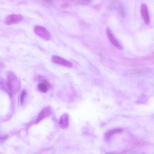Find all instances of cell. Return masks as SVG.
Wrapping results in <instances>:
<instances>
[{
  "label": "cell",
  "instance_id": "obj_1",
  "mask_svg": "<svg viewBox=\"0 0 154 154\" xmlns=\"http://www.w3.org/2000/svg\"><path fill=\"white\" fill-rule=\"evenodd\" d=\"M34 31L35 34L45 41L49 40L51 38L49 32L45 27L40 26H35Z\"/></svg>",
  "mask_w": 154,
  "mask_h": 154
},
{
  "label": "cell",
  "instance_id": "obj_2",
  "mask_svg": "<svg viewBox=\"0 0 154 154\" xmlns=\"http://www.w3.org/2000/svg\"><path fill=\"white\" fill-rule=\"evenodd\" d=\"M7 78L8 82L11 91L13 89L14 86H20L19 79L12 72L9 71L7 73Z\"/></svg>",
  "mask_w": 154,
  "mask_h": 154
},
{
  "label": "cell",
  "instance_id": "obj_3",
  "mask_svg": "<svg viewBox=\"0 0 154 154\" xmlns=\"http://www.w3.org/2000/svg\"><path fill=\"white\" fill-rule=\"evenodd\" d=\"M23 19V16L20 14H13L8 16L5 19V22L8 25L18 23Z\"/></svg>",
  "mask_w": 154,
  "mask_h": 154
},
{
  "label": "cell",
  "instance_id": "obj_4",
  "mask_svg": "<svg viewBox=\"0 0 154 154\" xmlns=\"http://www.w3.org/2000/svg\"><path fill=\"white\" fill-rule=\"evenodd\" d=\"M51 61L54 63L68 67H71L73 66L72 64L70 62L57 55L52 56Z\"/></svg>",
  "mask_w": 154,
  "mask_h": 154
},
{
  "label": "cell",
  "instance_id": "obj_5",
  "mask_svg": "<svg viewBox=\"0 0 154 154\" xmlns=\"http://www.w3.org/2000/svg\"><path fill=\"white\" fill-rule=\"evenodd\" d=\"M111 3L113 7L119 15L122 17L125 16L126 12L124 7L120 2L116 0H113Z\"/></svg>",
  "mask_w": 154,
  "mask_h": 154
},
{
  "label": "cell",
  "instance_id": "obj_6",
  "mask_svg": "<svg viewBox=\"0 0 154 154\" xmlns=\"http://www.w3.org/2000/svg\"><path fill=\"white\" fill-rule=\"evenodd\" d=\"M106 33L108 38L111 44L118 48L121 49L122 48L121 45L115 38L109 28H107Z\"/></svg>",
  "mask_w": 154,
  "mask_h": 154
},
{
  "label": "cell",
  "instance_id": "obj_7",
  "mask_svg": "<svg viewBox=\"0 0 154 154\" xmlns=\"http://www.w3.org/2000/svg\"><path fill=\"white\" fill-rule=\"evenodd\" d=\"M140 13L145 23L146 24H149L150 22L149 16L147 6L144 4L141 5Z\"/></svg>",
  "mask_w": 154,
  "mask_h": 154
},
{
  "label": "cell",
  "instance_id": "obj_8",
  "mask_svg": "<svg viewBox=\"0 0 154 154\" xmlns=\"http://www.w3.org/2000/svg\"><path fill=\"white\" fill-rule=\"evenodd\" d=\"M51 110L48 107L44 108L40 112L37 119L36 120L35 123H38L42 119L48 116L51 113Z\"/></svg>",
  "mask_w": 154,
  "mask_h": 154
},
{
  "label": "cell",
  "instance_id": "obj_9",
  "mask_svg": "<svg viewBox=\"0 0 154 154\" xmlns=\"http://www.w3.org/2000/svg\"><path fill=\"white\" fill-rule=\"evenodd\" d=\"M68 116L67 114H64L61 116L59 124L60 127L62 128H67L69 125Z\"/></svg>",
  "mask_w": 154,
  "mask_h": 154
},
{
  "label": "cell",
  "instance_id": "obj_10",
  "mask_svg": "<svg viewBox=\"0 0 154 154\" xmlns=\"http://www.w3.org/2000/svg\"><path fill=\"white\" fill-rule=\"evenodd\" d=\"M122 129L120 128H115L109 130L106 132L105 134V139L107 141L109 140L114 134L120 133L122 132Z\"/></svg>",
  "mask_w": 154,
  "mask_h": 154
},
{
  "label": "cell",
  "instance_id": "obj_11",
  "mask_svg": "<svg viewBox=\"0 0 154 154\" xmlns=\"http://www.w3.org/2000/svg\"><path fill=\"white\" fill-rule=\"evenodd\" d=\"M36 79L40 82L46 85L48 87H51L52 86L47 79L44 76L41 75H37L35 78Z\"/></svg>",
  "mask_w": 154,
  "mask_h": 154
},
{
  "label": "cell",
  "instance_id": "obj_12",
  "mask_svg": "<svg viewBox=\"0 0 154 154\" xmlns=\"http://www.w3.org/2000/svg\"><path fill=\"white\" fill-rule=\"evenodd\" d=\"M48 88L46 85L42 83H40L37 86L38 90L43 93H46L48 91Z\"/></svg>",
  "mask_w": 154,
  "mask_h": 154
},
{
  "label": "cell",
  "instance_id": "obj_13",
  "mask_svg": "<svg viewBox=\"0 0 154 154\" xmlns=\"http://www.w3.org/2000/svg\"><path fill=\"white\" fill-rule=\"evenodd\" d=\"M26 94V91L25 90H23L20 96V101L21 104L23 103L24 99Z\"/></svg>",
  "mask_w": 154,
  "mask_h": 154
},
{
  "label": "cell",
  "instance_id": "obj_14",
  "mask_svg": "<svg viewBox=\"0 0 154 154\" xmlns=\"http://www.w3.org/2000/svg\"><path fill=\"white\" fill-rule=\"evenodd\" d=\"M81 4L86 5L88 4L91 0H73Z\"/></svg>",
  "mask_w": 154,
  "mask_h": 154
},
{
  "label": "cell",
  "instance_id": "obj_15",
  "mask_svg": "<svg viewBox=\"0 0 154 154\" xmlns=\"http://www.w3.org/2000/svg\"><path fill=\"white\" fill-rule=\"evenodd\" d=\"M8 138L7 136H4L1 137H0V141L1 142L2 141H3L6 140Z\"/></svg>",
  "mask_w": 154,
  "mask_h": 154
},
{
  "label": "cell",
  "instance_id": "obj_16",
  "mask_svg": "<svg viewBox=\"0 0 154 154\" xmlns=\"http://www.w3.org/2000/svg\"><path fill=\"white\" fill-rule=\"evenodd\" d=\"M46 1H51V0H46Z\"/></svg>",
  "mask_w": 154,
  "mask_h": 154
}]
</instances>
